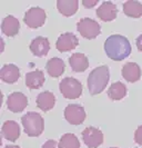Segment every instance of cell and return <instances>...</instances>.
<instances>
[{
  "instance_id": "cell-1",
  "label": "cell",
  "mask_w": 142,
  "mask_h": 148,
  "mask_svg": "<svg viewBox=\"0 0 142 148\" xmlns=\"http://www.w3.org/2000/svg\"><path fill=\"white\" fill-rule=\"evenodd\" d=\"M105 51L110 59L121 61L130 56L131 45L124 36L112 35L105 40Z\"/></svg>"
},
{
  "instance_id": "cell-8",
  "label": "cell",
  "mask_w": 142,
  "mask_h": 148,
  "mask_svg": "<svg viewBox=\"0 0 142 148\" xmlns=\"http://www.w3.org/2000/svg\"><path fill=\"white\" fill-rule=\"evenodd\" d=\"M82 140L89 148H97L103 143V134L96 127H87L82 132Z\"/></svg>"
},
{
  "instance_id": "cell-30",
  "label": "cell",
  "mask_w": 142,
  "mask_h": 148,
  "mask_svg": "<svg viewBox=\"0 0 142 148\" xmlns=\"http://www.w3.org/2000/svg\"><path fill=\"white\" fill-rule=\"evenodd\" d=\"M110 148H118V147H110Z\"/></svg>"
},
{
  "instance_id": "cell-3",
  "label": "cell",
  "mask_w": 142,
  "mask_h": 148,
  "mask_svg": "<svg viewBox=\"0 0 142 148\" xmlns=\"http://www.w3.org/2000/svg\"><path fill=\"white\" fill-rule=\"evenodd\" d=\"M21 123L24 128V132L29 137L40 136L45 128V121L42 116L36 111H29L26 115H23L21 117Z\"/></svg>"
},
{
  "instance_id": "cell-6",
  "label": "cell",
  "mask_w": 142,
  "mask_h": 148,
  "mask_svg": "<svg viewBox=\"0 0 142 148\" xmlns=\"http://www.w3.org/2000/svg\"><path fill=\"white\" fill-rule=\"evenodd\" d=\"M47 15L43 9L40 7H32L24 14L23 17V22L32 29H37L41 27L46 22Z\"/></svg>"
},
{
  "instance_id": "cell-27",
  "label": "cell",
  "mask_w": 142,
  "mask_h": 148,
  "mask_svg": "<svg viewBox=\"0 0 142 148\" xmlns=\"http://www.w3.org/2000/svg\"><path fill=\"white\" fill-rule=\"evenodd\" d=\"M97 3H98V0H93V1H87V0H83L82 1V5L87 8L93 7V6H96Z\"/></svg>"
},
{
  "instance_id": "cell-29",
  "label": "cell",
  "mask_w": 142,
  "mask_h": 148,
  "mask_svg": "<svg viewBox=\"0 0 142 148\" xmlns=\"http://www.w3.org/2000/svg\"><path fill=\"white\" fill-rule=\"evenodd\" d=\"M5 148H20V147L17 146V145H8V146H6Z\"/></svg>"
},
{
  "instance_id": "cell-17",
  "label": "cell",
  "mask_w": 142,
  "mask_h": 148,
  "mask_svg": "<svg viewBox=\"0 0 142 148\" xmlns=\"http://www.w3.org/2000/svg\"><path fill=\"white\" fill-rule=\"evenodd\" d=\"M20 29V23L19 20L15 18L14 16H7L1 23V31L3 35L8 37H14L16 36Z\"/></svg>"
},
{
  "instance_id": "cell-24",
  "label": "cell",
  "mask_w": 142,
  "mask_h": 148,
  "mask_svg": "<svg viewBox=\"0 0 142 148\" xmlns=\"http://www.w3.org/2000/svg\"><path fill=\"white\" fill-rule=\"evenodd\" d=\"M59 148H80V141L75 134H65L59 140Z\"/></svg>"
},
{
  "instance_id": "cell-10",
  "label": "cell",
  "mask_w": 142,
  "mask_h": 148,
  "mask_svg": "<svg viewBox=\"0 0 142 148\" xmlns=\"http://www.w3.org/2000/svg\"><path fill=\"white\" fill-rule=\"evenodd\" d=\"M79 45V40L77 36H75L71 32H66L59 36L57 42H56V48L60 52H67L70 50H73Z\"/></svg>"
},
{
  "instance_id": "cell-16",
  "label": "cell",
  "mask_w": 142,
  "mask_h": 148,
  "mask_svg": "<svg viewBox=\"0 0 142 148\" xmlns=\"http://www.w3.org/2000/svg\"><path fill=\"white\" fill-rule=\"evenodd\" d=\"M122 77L129 82H138L141 77V68L135 62H127L122 67Z\"/></svg>"
},
{
  "instance_id": "cell-5",
  "label": "cell",
  "mask_w": 142,
  "mask_h": 148,
  "mask_svg": "<svg viewBox=\"0 0 142 148\" xmlns=\"http://www.w3.org/2000/svg\"><path fill=\"white\" fill-rule=\"evenodd\" d=\"M77 29L86 39H94L101 32V26L91 18H82L77 23Z\"/></svg>"
},
{
  "instance_id": "cell-13",
  "label": "cell",
  "mask_w": 142,
  "mask_h": 148,
  "mask_svg": "<svg viewBox=\"0 0 142 148\" xmlns=\"http://www.w3.org/2000/svg\"><path fill=\"white\" fill-rule=\"evenodd\" d=\"M19 78H20V70L16 65L7 64L2 66L0 70V79L3 82L15 84Z\"/></svg>"
},
{
  "instance_id": "cell-4",
  "label": "cell",
  "mask_w": 142,
  "mask_h": 148,
  "mask_svg": "<svg viewBox=\"0 0 142 148\" xmlns=\"http://www.w3.org/2000/svg\"><path fill=\"white\" fill-rule=\"evenodd\" d=\"M60 92L67 99H77L82 95V84L72 77L63 78L59 84Z\"/></svg>"
},
{
  "instance_id": "cell-25",
  "label": "cell",
  "mask_w": 142,
  "mask_h": 148,
  "mask_svg": "<svg viewBox=\"0 0 142 148\" xmlns=\"http://www.w3.org/2000/svg\"><path fill=\"white\" fill-rule=\"evenodd\" d=\"M135 140L137 144L142 145V125L137 128L135 133Z\"/></svg>"
},
{
  "instance_id": "cell-12",
  "label": "cell",
  "mask_w": 142,
  "mask_h": 148,
  "mask_svg": "<svg viewBox=\"0 0 142 148\" xmlns=\"http://www.w3.org/2000/svg\"><path fill=\"white\" fill-rule=\"evenodd\" d=\"M30 51L37 57H45L50 50V44L48 38L37 37L35 38L29 46Z\"/></svg>"
},
{
  "instance_id": "cell-21",
  "label": "cell",
  "mask_w": 142,
  "mask_h": 148,
  "mask_svg": "<svg viewBox=\"0 0 142 148\" xmlns=\"http://www.w3.org/2000/svg\"><path fill=\"white\" fill-rule=\"evenodd\" d=\"M79 1L78 0H58L57 1V8L60 14L66 17L75 15L78 10Z\"/></svg>"
},
{
  "instance_id": "cell-26",
  "label": "cell",
  "mask_w": 142,
  "mask_h": 148,
  "mask_svg": "<svg viewBox=\"0 0 142 148\" xmlns=\"http://www.w3.org/2000/svg\"><path fill=\"white\" fill-rule=\"evenodd\" d=\"M57 144H59V143H57L53 139H49V140H47L42 145V148H58L57 147Z\"/></svg>"
},
{
  "instance_id": "cell-22",
  "label": "cell",
  "mask_w": 142,
  "mask_h": 148,
  "mask_svg": "<svg viewBox=\"0 0 142 148\" xmlns=\"http://www.w3.org/2000/svg\"><path fill=\"white\" fill-rule=\"evenodd\" d=\"M123 12L130 18H140L142 16V3L137 0H129L123 3Z\"/></svg>"
},
{
  "instance_id": "cell-14",
  "label": "cell",
  "mask_w": 142,
  "mask_h": 148,
  "mask_svg": "<svg viewBox=\"0 0 142 148\" xmlns=\"http://www.w3.org/2000/svg\"><path fill=\"white\" fill-rule=\"evenodd\" d=\"M1 134L7 140L16 141L20 137V127L15 120H7L1 127Z\"/></svg>"
},
{
  "instance_id": "cell-19",
  "label": "cell",
  "mask_w": 142,
  "mask_h": 148,
  "mask_svg": "<svg viewBox=\"0 0 142 148\" xmlns=\"http://www.w3.org/2000/svg\"><path fill=\"white\" fill-rule=\"evenodd\" d=\"M46 69H47L49 76H51L53 78H58L65 73L66 64L63 62L62 59H60L58 57H54V58H51L47 61Z\"/></svg>"
},
{
  "instance_id": "cell-15",
  "label": "cell",
  "mask_w": 142,
  "mask_h": 148,
  "mask_svg": "<svg viewBox=\"0 0 142 148\" xmlns=\"http://www.w3.org/2000/svg\"><path fill=\"white\" fill-rule=\"evenodd\" d=\"M69 65L71 67L72 71L75 73H83L89 67V60L87 56L81 52H75L69 57Z\"/></svg>"
},
{
  "instance_id": "cell-9",
  "label": "cell",
  "mask_w": 142,
  "mask_h": 148,
  "mask_svg": "<svg viewBox=\"0 0 142 148\" xmlns=\"http://www.w3.org/2000/svg\"><path fill=\"white\" fill-rule=\"evenodd\" d=\"M7 106L8 109L12 112H21L28 106V98L22 92H12L8 97Z\"/></svg>"
},
{
  "instance_id": "cell-7",
  "label": "cell",
  "mask_w": 142,
  "mask_h": 148,
  "mask_svg": "<svg viewBox=\"0 0 142 148\" xmlns=\"http://www.w3.org/2000/svg\"><path fill=\"white\" fill-rule=\"evenodd\" d=\"M65 118L71 125H81L86 119V111L81 105H68L65 109Z\"/></svg>"
},
{
  "instance_id": "cell-23",
  "label": "cell",
  "mask_w": 142,
  "mask_h": 148,
  "mask_svg": "<svg viewBox=\"0 0 142 148\" xmlns=\"http://www.w3.org/2000/svg\"><path fill=\"white\" fill-rule=\"evenodd\" d=\"M127 95V87L121 82H113L108 89V96L111 100H121Z\"/></svg>"
},
{
  "instance_id": "cell-2",
  "label": "cell",
  "mask_w": 142,
  "mask_h": 148,
  "mask_svg": "<svg viewBox=\"0 0 142 148\" xmlns=\"http://www.w3.org/2000/svg\"><path fill=\"white\" fill-rule=\"evenodd\" d=\"M109 79H110L109 67L103 65L94 68L89 74V77L87 79V86L89 89V92L92 96L101 94L107 87Z\"/></svg>"
},
{
  "instance_id": "cell-28",
  "label": "cell",
  "mask_w": 142,
  "mask_h": 148,
  "mask_svg": "<svg viewBox=\"0 0 142 148\" xmlns=\"http://www.w3.org/2000/svg\"><path fill=\"white\" fill-rule=\"evenodd\" d=\"M135 44H137V48H138V50L142 52V34L139 36V37L137 38Z\"/></svg>"
},
{
  "instance_id": "cell-18",
  "label": "cell",
  "mask_w": 142,
  "mask_h": 148,
  "mask_svg": "<svg viewBox=\"0 0 142 148\" xmlns=\"http://www.w3.org/2000/svg\"><path fill=\"white\" fill-rule=\"evenodd\" d=\"M45 75L40 69H36L26 75V86L30 89H39L45 84Z\"/></svg>"
},
{
  "instance_id": "cell-11",
  "label": "cell",
  "mask_w": 142,
  "mask_h": 148,
  "mask_svg": "<svg viewBox=\"0 0 142 148\" xmlns=\"http://www.w3.org/2000/svg\"><path fill=\"white\" fill-rule=\"evenodd\" d=\"M118 14L117 6L111 1H105L101 3V6L97 9V16L102 21L108 22L112 21L116 19Z\"/></svg>"
},
{
  "instance_id": "cell-20",
  "label": "cell",
  "mask_w": 142,
  "mask_h": 148,
  "mask_svg": "<svg viewBox=\"0 0 142 148\" xmlns=\"http://www.w3.org/2000/svg\"><path fill=\"white\" fill-rule=\"evenodd\" d=\"M56 104V97L50 91H43L37 97V106L42 111L51 110Z\"/></svg>"
}]
</instances>
